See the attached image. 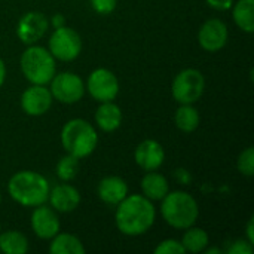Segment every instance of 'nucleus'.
Wrapping results in <instances>:
<instances>
[{
  "mask_svg": "<svg viewBox=\"0 0 254 254\" xmlns=\"http://www.w3.org/2000/svg\"><path fill=\"white\" fill-rule=\"evenodd\" d=\"M156 220V208L153 201L143 193L127 195L118 205L115 213L116 228L127 237H140L150 231Z\"/></svg>",
  "mask_w": 254,
  "mask_h": 254,
  "instance_id": "obj_1",
  "label": "nucleus"
},
{
  "mask_svg": "<svg viewBox=\"0 0 254 254\" xmlns=\"http://www.w3.org/2000/svg\"><path fill=\"white\" fill-rule=\"evenodd\" d=\"M51 185L37 171L22 170L15 173L7 182L9 196L22 207H37L48 202Z\"/></svg>",
  "mask_w": 254,
  "mask_h": 254,
  "instance_id": "obj_2",
  "label": "nucleus"
},
{
  "mask_svg": "<svg viewBox=\"0 0 254 254\" xmlns=\"http://www.w3.org/2000/svg\"><path fill=\"white\" fill-rule=\"evenodd\" d=\"M161 216L171 228L185 231L196 223L199 207L190 193L173 190L161 199Z\"/></svg>",
  "mask_w": 254,
  "mask_h": 254,
  "instance_id": "obj_3",
  "label": "nucleus"
},
{
  "mask_svg": "<svg viewBox=\"0 0 254 254\" xmlns=\"http://www.w3.org/2000/svg\"><path fill=\"white\" fill-rule=\"evenodd\" d=\"M61 144L68 155L77 159L88 158L98 146V132L92 124L82 118L70 119L61 129Z\"/></svg>",
  "mask_w": 254,
  "mask_h": 254,
  "instance_id": "obj_4",
  "label": "nucleus"
},
{
  "mask_svg": "<svg viewBox=\"0 0 254 254\" xmlns=\"http://www.w3.org/2000/svg\"><path fill=\"white\" fill-rule=\"evenodd\" d=\"M21 71L31 85H48L57 73L55 58L48 48L28 45L21 54Z\"/></svg>",
  "mask_w": 254,
  "mask_h": 254,
  "instance_id": "obj_5",
  "label": "nucleus"
},
{
  "mask_svg": "<svg viewBox=\"0 0 254 254\" xmlns=\"http://www.w3.org/2000/svg\"><path fill=\"white\" fill-rule=\"evenodd\" d=\"M205 77L196 68L179 71L171 85V94L179 104H195L204 94Z\"/></svg>",
  "mask_w": 254,
  "mask_h": 254,
  "instance_id": "obj_6",
  "label": "nucleus"
},
{
  "mask_svg": "<svg viewBox=\"0 0 254 254\" xmlns=\"http://www.w3.org/2000/svg\"><path fill=\"white\" fill-rule=\"evenodd\" d=\"M48 49L55 60L73 61L82 52V39L79 33L67 25L55 28L48 40Z\"/></svg>",
  "mask_w": 254,
  "mask_h": 254,
  "instance_id": "obj_7",
  "label": "nucleus"
},
{
  "mask_svg": "<svg viewBox=\"0 0 254 254\" xmlns=\"http://www.w3.org/2000/svg\"><path fill=\"white\" fill-rule=\"evenodd\" d=\"M49 91L54 100L63 104H74L80 101L85 95V82L77 73L73 71H61L55 73V76L49 82Z\"/></svg>",
  "mask_w": 254,
  "mask_h": 254,
  "instance_id": "obj_8",
  "label": "nucleus"
},
{
  "mask_svg": "<svg viewBox=\"0 0 254 254\" xmlns=\"http://www.w3.org/2000/svg\"><path fill=\"white\" fill-rule=\"evenodd\" d=\"M85 88L98 103L113 101L119 94V80L112 70L100 67L91 71Z\"/></svg>",
  "mask_w": 254,
  "mask_h": 254,
  "instance_id": "obj_9",
  "label": "nucleus"
},
{
  "mask_svg": "<svg viewBox=\"0 0 254 254\" xmlns=\"http://www.w3.org/2000/svg\"><path fill=\"white\" fill-rule=\"evenodd\" d=\"M48 28L49 19L46 15L37 10H31L19 18L16 24V37L27 46L34 45L46 34Z\"/></svg>",
  "mask_w": 254,
  "mask_h": 254,
  "instance_id": "obj_10",
  "label": "nucleus"
},
{
  "mask_svg": "<svg viewBox=\"0 0 254 254\" xmlns=\"http://www.w3.org/2000/svg\"><path fill=\"white\" fill-rule=\"evenodd\" d=\"M228 39H229L228 25L219 18L207 19L198 31L199 46L207 52H219L226 46Z\"/></svg>",
  "mask_w": 254,
  "mask_h": 254,
  "instance_id": "obj_11",
  "label": "nucleus"
},
{
  "mask_svg": "<svg viewBox=\"0 0 254 254\" xmlns=\"http://www.w3.org/2000/svg\"><path fill=\"white\" fill-rule=\"evenodd\" d=\"M30 225H31L34 235L46 241L54 238L61 231V223H60V217L57 211L51 205L48 207L45 204L34 207L31 213Z\"/></svg>",
  "mask_w": 254,
  "mask_h": 254,
  "instance_id": "obj_12",
  "label": "nucleus"
},
{
  "mask_svg": "<svg viewBox=\"0 0 254 254\" xmlns=\"http://www.w3.org/2000/svg\"><path fill=\"white\" fill-rule=\"evenodd\" d=\"M54 97L46 85H31L21 95V109L28 116H42L52 107Z\"/></svg>",
  "mask_w": 254,
  "mask_h": 254,
  "instance_id": "obj_13",
  "label": "nucleus"
},
{
  "mask_svg": "<svg viewBox=\"0 0 254 254\" xmlns=\"http://www.w3.org/2000/svg\"><path fill=\"white\" fill-rule=\"evenodd\" d=\"M137 165L144 171H156L165 161V150L156 140H143L134 152Z\"/></svg>",
  "mask_w": 254,
  "mask_h": 254,
  "instance_id": "obj_14",
  "label": "nucleus"
},
{
  "mask_svg": "<svg viewBox=\"0 0 254 254\" xmlns=\"http://www.w3.org/2000/svg\"><path fill=\"white\" fill-rule=\"evenodd\" d=\"M48 201L57 213H71L80 204V193L68 182H63L51 188Z\"/></svg>",
  "mask_w": 254,
  "mask_h": 254,
  "instance_id": "obj_15",
  "label": "nucleus"
},
{
  "mask_svg": "<svg viewBox=\"0 0 254 254\" xmlns=\"http://www.w3.org/2000/svg\"><path fill=\"white\" fill-rule=\"evenodd\" d=\"M128 193H129V190H128L127 182L118 176L104 177L98 183V188H97L98 198L110 207H116Z\"/></svg>",
  "mask_w": 254,
  "mask_h": 254,
  "instance_id": "obj_16",
  "label": "nucleus"
},
{
  "mask_svg": "<svg viewBox=\"0 0 254 254\" xmlns=\"http://www.w3.org/2000/svg\"><path fill=\"white\" fill-rule=\"evenodd\" d=\"M122 119H124L122 110L113 101L100 103L98 109L95 110V124L104 132L116 131L121 127Z\"/></svg>",
  "mask_w": 254,
  "mask_h": 254,
  "instance_id": "obj_17",
  "label": "nucleus"
},
{
  "mask_svg": "<svg viewBox=\"0 0 254 254\" xmlns=\"http://www.w3.org/2000/svg\"><path fill=\"white\" fill-rule=\"evenodd\" d=\"M141 193L150 201H161L170 192V183L161 173L147 171L141 179Z\"/></svg>",
  "mask_w": 254,
  "mask_h": 254,
  "instance_id": "obj_18",
  "label": "nucleus"
},
{
  "mask_svg": "<svg viewBox=\"0 0 254 254\" xmlns=\"http://www.w3.org/2000/svg\"><path fill=\"white\" fill-rule=\"evenodd\" d=\"M49 253L51 254H83L85 247L82 241L67 232H58L54 238L49 240Z\"/></svg>",
  "mask_w": 254,
  "mask_h": 254,
  "instance_id": "obj_19",
  "label": "nucleus"
},
{
  "mask_svg": "<svg viewBox=\"0 0 254 254\" xmlns=\"http://www.w3.org/2000/svg\"><path fill=\"white\" fill-rule=\"evenodd\" d=\"M234 22L244 33L252 34L254 31V0H238L232 4Z\"/></svg>",
  "mask_w": 254,
  "mask_h": 254,
  "instance_id": "obj_20",
  "label": "nucleus"
},
{
  "mask_svg": "<svg viewBox=\"0 0 254 254\" xmlns=\"http://www.w3.org/2000/svg\"><path fill=\"white\" fill-rule=\"evenodd\" d=\"M180 243L186 253H202L210 244V237L204 229L196 228L193 225V226L185 229V234H183Z\"/></svg>",
  "mask_w": 254,
  "mask_h": 254,
  "instance_id": "obj_21",
  "label": "nucleus"
},
{
  "mask_svg": "<svg viewBox=\"0 0 254 254\" xmlns=\"http://www.w3.org/2000/svg\"><path fill=\"white\" fill-rule=\"evenodd\" d=\"M28 240L19 231H6L0 234V252L6 254H25L28 252Z\"/></svg>",
  "mask_w": 254,
  "mask_h": 254,
  "instance_id": "obj_22",
  "label": "nucleus"
},
{
  "mask_svg": "<svg viewBox=\"0 0 254 254\" xmlns=\"http://www.w3.org/2000/svg\"><path fill=\"white\" fill-rule=\"evenodd\" d=\"M174 122L182 132H193L199 127L201 118L193 104H180V107L176 110Z\"/></svg>",
  "mask_w": 254,
  "mask_h": 254,
  "instance_id": "obj_23",
  "label": "nucleus"
},
{
  "mask_svg": "<svg viewBox=\"0 0 254 254\" xmlns=\"http://www.w3.org/2000/svg\"><path fill=\"white\" fill-rule=\"evenodd\" d=\"M79 173V159L73 155L63 156L57 164V177L61 182H71Z\"/></svg>",
  "mask_w": 254,
  "mask_h": 254,
  "instance_id": "obj_24",
  "label": "nucleus"
},
{
  "mask_svg": "<svg viewBox=\"0 0 254 254\" xmlns=\"http://www.w3.org/2000/svg\"><path fill=\"white\" fill-rule=\"evenodd\" d=\"M237 168L238 171L246 176V177H253L254 176V149L247 147L243 150L237 159Z\"/></svg>",
  "mask_w": 254,
  "mask_h": 254,
  "instance_id": "obj_25",
  "label": "nucleus"
},
{
  "mask_svg": "<svg viewBox=\"0 0 254 254\" xmlns=\"http://www.w3.org/2000/svg\"><path fill=\"white\" fill-rule=\"evenodd\" d=\"M153 253L155 254H185L186 252H185V249H183V246H182V243H180V241L173 240V238H168V240L161 241V243L155 247Z\"/></svg>",
  "mask_w": 254,
  "mask_h": 254,
  "instance_id": "obj_26",
  "label": "nucleus"
},
{
  "mask_svg": "<svg viewBox=\"0 0 254 254\" xmlns=\"http://www.w3.org/2000/svg\"><path fill=\"white\" fill-rule=\"evenodd\" d=\"M254 252V244L249 243L247 240H235L232 244L228 246L225 253L228 254H252Z\"/></svg>",
  "mask_w": 254,
  "mask_h": 254,
  "instance_id": "obj_27",
  "label": "nucleus"
},
{
  "mask_svg": "<svg viewBox=\"0 0 254 254\" xmlns=\"http://www.w3.org/2000/svg\"><path fill=\"white\" fill-rule=\"evenodd\" d=\"M91 6L100 15H109L116 9L118 0H91Z\"/></svg>",
  "mask_w": 254,
  "mask_h": 254,
  "instance_id": "obj_28",
  "label": "nucleus"
},
{
  "mask_svg": "<svg viewBox=\"0 0 254 254\" xmlns=\"http://www.w3.org/2000/svg\"><path fill=\"white\" fill-rule=\"evenodd\" d=\"M207 4L214 9V10H220V12H226L232 7L235 0H205Z\"/></svg>",
  "mask_w": 254,
  "mask_h": 254,
  "instance_id": "obj_29",
  "label": "nucleus"
},
{
  "mask_svg": "<svg viewBox=\"0 0 254 254\" xmlns=\"http://www.w3.org/2000/svg\"><path fill=\"white\" fill-rule=\"evenodd\" d=\"M51 24H52L54 28H60V27L65 25V18H64V15L55 13V15L52 16V19H51Z\"/></svg>",
  "mask_w": 254,
  "mask_h": 254,
  "instance_id": "obj_30",
  "label": "nucleus"
},
{
  "mask_svg": "<svg viewBox=\"0 0 254 254\" xmlns=\"http://www.w3.org/2000/svg\"><path fill=\"white\" fill-rule=\"evenodd\" d=\"M246 235H247V241L254 244V219H250L247 223V229H246Z\"/></svg>",
  "mask_w": 254,
  "mask_h": 254,
  "instance_id": "obj_31",
  "label": "nucleus"
},
{
  "mask_svg": "<svg viewBox=\"0 0 254 254\" xmlns=\"http://www.w3.org/2000/svg\"><path fill=\"white\" fill-rule=\"evenodd\" d=\"M4 80H6V65H4V61L0 58V88L3 86Z\"/></svg>",
  "mask_w": 254,
  "mask_h": 254,
  "instance_id": "obj_32",
  "label": "nucleus"
},
{
  "mask_svg": "<svg viewBox=\"0 0 254 254\" xmlns=\"http://www.w3.org/2000/svg\"><path fill=\"white\" fill-rule=\"evenodd\" d=\"M204 252H205L207 254H220V253H223V252H222L220 249H217V247H213V249H208V247H207V249H205Z\"/></svg>",
  "mask_w": 254,
  "mask_h": 254,
  "instance_id": "obj_33",
  "label": "nucleus"
},
{
  "mask_svg": "<svg viewBox=\"0 0 254 254\" xmlns=\"http://www.w3.org/2000/svg\"><path fill=\"white\" fill-rule=\"evenodd\" d=\"M0 204H1V193H0Z\"/></svg>",
  "mask_w": 254,
  "mask_h": 254,
  "instance_id": "obj_34",
  "label": "nucleus"
}]
</instances>
